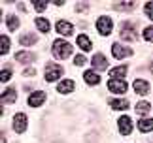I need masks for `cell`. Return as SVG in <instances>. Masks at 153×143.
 <instances>
[{"mask_svg": "<svg viewBox=\"0 0 153 143\" xmlns=\"http://www.w3.org/2000/svg\"><path fill=\"white\" fill-rule=\"evenodd\" d=\"M70 53H72V45L68 43V41L64 40H55L53 41V55H55L57 58H66Z\"/></svg>", "mask_w": 153, "mask_h": 143, "instance_id": "cell-1", "label": "cell"}, {"mask_svg": "<svg viewBox=\"0 0 153 143\" xmlns=\"http://www.w3.org/2000/svg\"><path fill=\"white\" fill-rule=\"evenodd\" d=\"M62 75V66H59V64H53L49 62L48 66H45V81H57L59 77Z\"/></svg>", "mask_w": 153, "mask_h": 143, "instance_id": "cell-2", "label": "cell"}, {"mask_svg": "<svg viewBox=\"0 0 153 143\" xmlns=\"http://www.w3.org/2000/svg\"><path fill=\"white\" fill-rule=\"evenodd\" d=\"M108 88L111 92H115V94H125L128 87H127L125 79H110L108 81Z\"/></svg>", "mask_w": 153, "mask_h": 143, "instance_id": "cell-3", "label": "cell"}, {"mask_svg": "<svg viewBox=\"0 0 153 143\" xmlns=\"http://www.w3.org/2000/svg\"><path fill=\"white\" fill-rule=\"evenodd\" d=\"M97 28H98V32H100L102 36H108V34L111 32V19H110V17H106V15L98 17Z\"/></svg>", "mask_w": 153, "mask_h": 143, "instance_id": "cell-4", "label": "cell"}, {"mask_svg": "<svg viewBox=\"0 0 153 143\" xmlns=\"http://www.w3.org/2000/svg\"><path fill=\"white\" fill-rule=\"evenodd\" d=\"M121 36L125 38L127 41H134L138 38V34L136 30H134V27H132V23H123V30H121Z\"/></svg>", "mask_w": 153, "mask_h": 143, "instance_id": "cell-5", "label": "cell"}, {"mask_svg": "<svg viewBox=\"0 0 153 143\" xmlns=\"http://www.w3.org/2000/svg\"><path fill=\"white\" fill-rule=\"evenodd\" d=\"M13 130L17 134L25 132V130H27V115H23V113L15 115V119H13Z\"/></svg>", "mask_w": 153, "mask_h": 143, "instance_id": "cell-6", "label": "cell"}, {"mask_svg": "<svg viewBox=\"0 0 153 143\" xmlns=\"http://www.w3.org/2000/svg\"><path fill=\"white\" fill-rule=\"evenodd\" d=\"M117 124H119V132L128 136L132 132V122H131V117H119V121H117Z\"/></svg>", "mask_w": 153, "mask_h": 143, "instance_id": "cell-7", "label": "cell"}, {"mask_svg": "<svg viewBox=\"0 0 153 143\" xmlns=\"http://www.w3.org/2000/svg\"><path fill=\"white\" fill-rule=\"evenodd\" d=\"M111 53H114V58H125V57H128L131 55V49L128 47H123L121 43H114L111 45Z\"/></svg>", "mask_w": 153, "mask_h": 143, "instance_id": "cell-8", "label": "cell"}, {"mask_svg": "<svg viewBox=\"0 0 153 143\" xmlns=\"http://www.w3.org/2000/svg\"><path fill=\"white\" fill-rule=\"evenodd\" d=\"M44 100H45V92L36 91V92H32L30 96H28V105H30V107H38V105L44 104Z\"/></svg>", "mask_w": 153, "mask_h": 143, "instance_id": "cell-9", "label": "cell"}, {"mask_svg": "<svg viewBox=\"0 0 153 143\" xmlns=\"http://www.w3.org/2000/svg\"><path fill=\"white\" fill-rule=\"evenodd\" d=\"M91 64H93V68H95V70H104V68H108V60H106V57L102 55V53H98V55L93 57Z\"/></svg>", "mask_w": 153, "mask_h": 143, "instance_id": "cell-10", "label": "cell"}, {"mask_svg": "<svg viewBox=\"0 0 153 143\" xmlns=\"http://www.w3.org/2000/svg\"><path fill=\"white\" fill-rule=\"evenodd\" d=\"M132 87H134V91H136L140 96H144V94L149 92V85H148V81H144V79H136L132 83Z\"/></svg>", "mask_w": 153, "mask_h": 143, "instance_id": "cell-11", "label": "cell"}, {"mask_svg": "<svg viewBox=\"0 0 153 143\" xmlns=\"http://www.w3.org/2000/svg\"><path fill=\"white\" fill-rule=\"evenodd\" d=\"M57 30H59V34H62V36H70L74 32V28H72V25H70L68 21H59L57 23Z\"/></svg>", "mask_w": 153, "mask_h": 143, "instance_id": "cell-12", "label": "cell"}, {"mask_svg": "<svg viewBox=\"0 0 153 143\" xmlns=\"http://www.w3.org/2000/svg\"><path fill=\"white\" fill-rule=\"evenodd\" d=\"M17 98L15 88H6V92H2V104H13Z\"/></svg>", "mask_w": 153, "mask_h": 143, "instance_id": "cell-13", "label": "cell"}, {"mask_svg": "<svg viewBox=\"0 0 153 143\" xmlns=\"http://www.w3.org/2000/svg\"><path fill=\"white\" fill-rule=\"evenodd\" d=\"M138 130L144 134H148L153 130V119H140L138 121Z\"/></svg>", "mask_w": 153, "mask_h": 143, "instance_id": "cell-14", "label": "cell"}, {"mask_svg": "<svg viewBox=\"0 0 153 143\" xmlns=\"http://www.w3.org/2000/svg\"><path fill=\"white\" fill-rule=\"evenodd\" d=\"M83 77H85V81L89 83V85H98V83H100V75L95 74L93 70H87L83 74Z\"/></svg>", "mask_w": 153, "mask_h": 143, "instance_id": "cell-15", "label": "cell"}, {"mask_svg": "<svg viewBox=\"0 0 153 143\" xmlns=\"http://www.w3.org/2000/svg\"><path fill=\"white\" fill-rule=\"evenodd\" d=\"M110 75H111V79H125V75H127V66H117L114 70H110Z\"/></svg>", "mask_w": 153, "mask_h": 143, "instance_id": "cell-16", "label": "cell"}, {"mask_svg": "<svg viewBox=\"0 0 153 143\" xmlns=\"http://www.w3.org/2000/svg\"><path fill=\"white\" fill-rule=\"evenodd\" d=\"M59 92L61 94H68V92H72V88H74V81H70V79H64L59 83Z\"/></svg>", "mask_w": 153, "mask_h": 143, "instance_id": "cell-17", "label": "cell"}, {"mask_svg": "<svg viewBox=\"0 0 153 143\" xmlns=\"http://www.w3.org/2000/svg\"><path fill=\"white\" fill-rule=\"evenodd\" d=\"M15 60L17 62H23V64H28V62L34 60V55H32V53H27V51H21V53H17V55H15Z\"/></svg>", "mask_w": 153, "mask_h": 143, "instance_id": "cell-18", "label": "cell"}, {"mask_svg": "<svg viewBox=\"0 0 153 143\" xmlns=\"http://www.w3.org/2000/svg\"><path fill=\"white\" fill-rule=\"evenodd\" d=\"M78 45H79L83 51H91V40L87 38V36H83V34L78 36Z\"/></svg>", "mask_w": 153, "mask_h": 143, "instance_id": "cell-19", "label": "cell"}, {"mask_svg": "<svg viewBox=\"0 0 153 143\" xmlns=\"http://www.w3.org/2000/svg\"><path fill=\"white\" fill-rule=\"evenodd\" d=\"M34 23H36V27H38L42 32H49L51 25H49V21H48V19H42V17H38V19L34 21Z\"/></svg>", "mask_w": 153, "mask_h": 143, "instance_id": "cell-20", "label": "cell"}, {"mask_svg": "<svg viewBox=\"0 0 153 143\" xmlns=\"http://www.w3.org/2000/svg\"><path fill=\"white\" fill-rule=\"evenodd\" d=\"M8 51H10V38L2 34V38H0V53H2V57H4Z\"/></svg>", "mask_w": 153, "mask_h": 143, "instance_id": "cell-21", "label": "cell"}, {"mask_svg": "<svg viewBox=\"0 0 153 143\" xmlns=\"http://www.w3.org/2000/svg\"><path fill=\"white\" fill-rule=\"evenodd\" d=\"M36 41H38V38L34 34H27V36H23V38L19 40V43L21 45H34Z\"/></svg>", "mask_w": 153, "mask_h": 143, "instance_id": "cell-22", "label": "cell"}, {"mask_svg": "<svg viewBox=\"0 0 153 143\" xmlns=\"http://www.w3.org/2000/svg\"><path fill=\"white\" fill-rule=\"evenodd\" d=\"M110 105H111V109H127V107H128V102H127V100H111V102H110Z\"/></svg>", "mask_w": 153, "mask_h": 143, "instance_id": "cell-23", "label": "cell"}, {"mask_svg": "<svg viewBox=\"0 0 153 143\" xmlns=\"http://www.w3.org/2000/svg\"><path fill=\"white\" fill-rule=\"evenodd\" d=\"M8 28L10 30H17L19 28V19L15 15H8Z\"/></svg>", "mask_w": 153, "mask_h": 143, "instance_id": "cell-24", "label": "cell"}, {"mask_svg": "<svg viewBox=\"0 0 153 143\" xmlns=\"http://www.w3.org/2000/svg\"><path fill=\"white\" fill-rule=\"evenodd\" d=\"M151 109V104L149 102H140L136 105V113H140V115H144V113H148Z\"/></svg>", "mask_w": 153, "mask_h": 143, "instance_id": "cell-25", "label": "cell"}, {"mask_svg": "<svg viewBox=\"0 0 153 143\" xmlns=\"http://www.w3.org/2000/svg\"><path fill=\"white\" fill-rule=\"evenodd\" d=\"M10 77H11V72H10L8 68L0 72V81H2V83H6V81H10Z\"/></svg>", "mask_w": 153, "mask_h": 143, "instance_id": "cell-26", "label": "cell"}, {"mask_svg": "<svg viewBox=\"0 0 153 143\" xmlns=\"http://www.w3.org/2000/svg\"><path fill=\"white\" fill-rule=\"evenodd\" d=\"M144 38L148 40V41H151V43H153V27H148V28H144Z\"/></svg>", "mask_w": 153, "mask_h": 143, "instance_id": "cell-27", "label": "cell"}, {"mask_svg": "<svg viewBox=\"0 0 153 143\" xmlns=\"http://www.w3.org/2000/svg\"><path fill=\"white\" fill-rule=\"evenodd\" d=\"M134 6H136L134 2H123V4H117V8L119 10H132Z\"/></svg>", "mask_w": 153, "mask_h": 143, "instance_id": "cell-28", "label": "cell"}, {"mask_svg": "<svg viewBox=\"0 0 153 143\" xmlns=\"http://www.w3.org/2000/svg\"><path fill=\"white\" fill-rule=\"evenodd\" d=\"M85 62H87V60H85V57H83V55H78V57L74 58V64H76V66H83Z\"/></svg>", "mask_w": 153, "mask_h": 143, "instance_id": "cell-29", "label": "cell"}, {"mask_svg": "<svg viewBox=\"0 0 153 143\" xmlns=\"http://www.w3.org/2000/svg\"><path fill=\"white\" fill-rule=\"evenodd\" d=\"M146 13H148L149 19H153V2H148V4H146Z\"/></svg>", "mask_w": 153, "mask_h": 143, "instance_id": "cell-30", "label": "cell"}, {"mask_svg": "<svg viewBox=\"0 0 153 143\" xmlns=\"http://www.w3.org/2000/svg\"><path fill=\"white\" fill-rule=\"evenodd\" d=\"M48 4L49 2H34V8H36L38 11H44L45 8H48Z\"/></svg>", "mask_w": 153, "mask_h": 143, "instance_id": "cell-31", "label": "cell"}, {"mask_svg": "<svg viewBox=\"0 0 153 143\" xmlns=\"http://www.w3.org/2000/svg\"><path fill=\"white\" fill-rule=\"evenodd\" d=\"M34 74H36V70H32V68L25 70V75H28V77H30V75H34Z\"/></svg>", "mask_w": 153, "mask_h": 143, "instance_id": "cell-32", "label": "cell"}]
</instances>
